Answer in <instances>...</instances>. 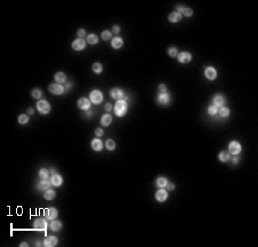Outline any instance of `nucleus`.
I'll return each instance as SVG.
<instances>
[{
	"label": "nucleus",
	"mask_w": 258,
	"mask_h": 247,
	"mask_svg": "<svg viewBox=\"0 0 258 247\" xmlns=\"http://www.w3.org/2000/svg\"><path fill=\"white\" fill-rule=\"evenodd\" d=\"M128 108H129L128 101H126L125 99H121V100H117L116 105H115V107H114V111H115V114H116L118 117H123L126 114Z\"/></svg>",
	"instance_id": "1"
},
{
	"label": "nucleus",
	"mask_w": 258,
	"mask_h": 247,
	"mask_svg": "<svg viewBox=\"0 0 258 247\" xmlns=\"http://www.w3.org/2000/svg\"><path fill=\"white\" fill-rule=\"evenodd\" d=\"M36 106H37L38 111L40 114H43V115H47L51 111V105L46 100H39Z\"/></svg>",
	"instance_id": "2"
},
{
	"label": "nucleus",
	"mask_w": 258,
	"mask_h": 247,
	"mask_svg": "<svg viewBox=\"0 0 258 247\" xmlns=\"http://www.w3.org/2000/svg\"><path fill=\"white\" fill-rule=\"evenodd\" d=\"M103 100V94L101 91L99 90H93V91L90 93V101L93 102L94 105H99L101 104Z\"/></svg>",
	"instance_id": "3"
},
{
	"label": "nucleus",
	"mask_w": 258,
	"mask_h": 247,
	"mask_svg": "<svg viewBox=\"0 0 258 247\" xmlns=\"http://www.w3.org/2000/svg\"><path fill=\"white\" fill-rule=\"evenodd\" d=\"M228 151L231 152V154H233V155H239L240 153H241V151H242V146H241V144L239 142L233 140L228 145Z\"/></svg>",
	"instance_id": "4"
},
{
	"label": "nucleus",
	"mask_w": 258,
	"mask_h": 247,
	"mask_svg": "<svg viewBox=\"0 0 258 247\" xmlns=\"http://www.w3.org/2000/svg\"><path fill=\"white\" fill-rule=\"evenodd\" d=\"M157 101H158V104L162 105V106H166L171 102V97H170V94H169L168 92H165V93H160L158 96H157Z\"/></svg>",
	"instance_id": "5"
},
{
	"label": "nucleus",
	"mask_w": 258,
	"mask_h": 247,
	"mask_svg": "<svg viewBox=\"0 0 258 247\" xmlns=\"http://www.w3.org/2000/svg\"><path fill=\"white\" fill-rule=\"evenodd\" d=\"M48 90L53 94H62L64 92V86H62V85L58 84V83H53V84L50 85Z\"/></svg>",
	"instance_id": "6"
},
{
	"label": "nucleus",
	"mask_w": 258,
	"mask_h": 247,
	"mask_svg": "<svg viewBox=\"0 0 258 247\" xmlns=\"http://www.w3.org/2000/svg\"><path fill=\"white\" fill-rule=\"evenodd\" d=\"M71 46H72V48L75 51H83L85 47H86V41H85L84 39L78 38L75 41H72V45Z\"/></svg>",
	"instance_id": "7"
},
{
	"label": "nucleus",
	"mask_w": 258,
	"mask_h": 247,
	"mask_svg": "<svg viewBox=\"0 0 258 247\" xmlns=\"http://www.w3.org/2000/svg\"><path fill=\"white\" fill-rule=\"evenodd\" d=\"M177 58L180 63H188L192 60V54L189 52H181L177 55Z\"/></svg>",
	"instance_id": "8"
},
{
	"label": "nucleus",
	"mask_w": 258,
	"mask_h": 247,
	"mask_svg": "<svg viewBox=\"0 0 258 247\" xmlns=\"http://www.w3.org/2000/svg\"><path fill=\"white\" fill-rule=\"evenodd\" d=\"M168 191L164 189H160L157 192H156V194H155V198H156V200L158 202H164L166 199H168Z\"/></svg>",
	"instance_id": "9"
},
{
	"label": "nucleus",
	"mask_w": 258,
	"mask_h": 247,
	"mask_svg": "<svg viewBox=\"0 0 258 247\" xmlns=\"http://www.w3.org/2000/svg\"><path fill=\"white\" fill-rule=\"evenodd\" d=\"M110 96H111L112 99H115V100H121V99H123V98H125L124 91L121 90V89H118V87L112 89V90L110 91Z\"/></svg>",
	"instance_id": "10"
},
{
	"label": "nucleus",
	"mask_w": 258,
	"mask_h": 247,
	"mask_svg": "<svg viewBox=\"0 0 258 247\" xmlns=\"http://www.w3.org/2000/svg\"><path fill=\"white\" fill-rule=\"evenodd\" d=\"M77 105L82 111H88L91 108V101L88 99H86V98H80V99L78 100Z\"/></svg>",
	"instance_id": "11"
},
{
	"label": "nucleus",
	"mask_w": 258,
	"mask_h": 247,
	"mask_svg": "<svg viewBox=\"0 0 258 247\" xmlns=\"http://www.w3.org/2000/svg\"><path fill=\"white\" fill-rule=\"evenodd\" d=\"M47 222H46L45 218H38L36 220L34 223H33V228L36 230H46L47 229Z\"/></svg>",
	"instance_id": "12"
},
{
	"label": "nucleus",
	"mask_w": 258,
	"mask_h": 247,
	"mask_svg": "<svg viewBox=\"0 0 258 247\" xmlns=\"http://www.w3.org/2000/svg\"><path fill=\"white\" fill-rule=\"evenodd\" d=\"M204 74H206V77L208 79H210V81H213V79H216V77H217V70L213 67H206Z\"/></svg>",
	"instance_id": "13"
},
{
	"label": "nucleus",
	"mask_w": 258,
	"mask_h": 247,
	"mask_svg": "<svg viewBox=\"0 0 258 247\" xmlns=\"http://www.w3.org/2000/svg\"><path fill=\"white\" fill-rule=\"evenodd\" d=\"M226 100H225V97L223 96V94H216L214 97H213V105L216 106V107H223L224 105H225Z\"/></svg>",
	"instance_id": "14"
},
{
	"label": "nucleus",
	"mask_w": 258,
	"mask_h": 247,
	"mask_svg": "<svg viewBox=\"0 0 258 247\" xmlns=\"http://www.w3.org/2000/svg\"><path fill=\"white\" fill-rule=\"evenodd\" d=\"M58 238L55 237V236H50V237H47L45 240H44V246L46 247H53V246H56L58 245Z\"/></svg>",
	"instance_id": "15"
},
{
	"label": "nucleus",
	"mask_w": 258,
	"mask_h": 247,
	"mask_svg": "<svg viewBox=\"0 0 258 247\" xmlns=\"http://www.w3.org/2000/svg\"><path fill=\"white\" fill-rule=\"evenodd\" d=\"M51 182H52V185H54V186H61V185H62V183H63L62 176L58 175V174H54V175H52Z\"/></svg>",
	"instance_id": "16"
},
{
	"label": "nucleus",
	"mask_w": 258,
	"mask_h": 247,
	"mask_svg": "<svg viewBox=\"0 0 258 247\" xmlns=\"http://www.w3.org/2000/svg\"><path fill=\"white\" fill-rule=\"evenodd\" d=\"M91 146H92V148L94 151H102L103 148V144H102V140H100L99 138H95V139H93L92 140V143H91Z\"/></svg>",
	"instance_id": "17"
},
{
	"label": "nucleus",
	"mask_w": 258,
	"mask_h": 247,
	"mask_svg": "<svg viewBox=\"0 0 258 247\" xmlns=\"http://www.w3.org/2000/svg\"><path fill=\"white\" fill-rule=\"evenodd\" d=\"M51 185H52L51 179H41L38 184V188L41 191H47L48 189H51Z\"/></svg>",
	"instance_id": "18"
},
{
	"label": "nucleus",
	"mask_w": 258,
	"mask_h": 247,
	"mask_svg": "<svg viewBox=\"0 0 258 247\" xmlns=\"http://www.w3.org/2000/svg\"><path fill=\"white\" fill-rule=\"evenodd\" d=\"M58 214V212L55 208H48L47 210H46V218L53 221V220H55V218H56Z\"/></svg>",
	"instance_id": "19"
},
{
	"label": "nucleus",
	"mask_w": 258,
	"mask_h": 247,
	"mask_svg": "<svg viewBox=\"0 0 258 247\" xmlns=\"http://www.w3.org/2000/svg\"><path fill=\"white\" fill-rule=\"evenodd\" d=\"M181 17H182V15L179 12H173V13H171L169 15V21L172 22V23H177V22L180 21Z\"/></svg>",
	"instance_id": "20"
},
{
	"label": "nucleus",
	"mask_w": 258,
	"mask_h": 247,
	"mask_svg": "<svg viewBox=\"0 0 258 247\" xmlns=\"http://www.w3.org/2000/svg\"><path fill=\"white\" fill-rule=\"evenodd\" d=\"M124 44V41H123V39L121 37H115V38H112L111 40V46L115 48V50H118V48H121Z\"/></svg>",
	"instance_id": "21"
},
{
	"label": "nucleus",
	"mask_w": 258,
	"mask_h": 247,
	"mask_svg": "<svg viewBox=\"0 0 258 247\" xmlns=\"http://www.w3.org/2000/svg\"><path fill=\"white\" fill-rule=\"evenodd\" d=\"M61 228H62V223L60 221H56V220H53V221L51 222V224H50V229H51L52 231H60L61 230Z\"/></svg>",
	"instance_id": "22"
},
{
	"label": "nucleus",
	"mask_w": 258,
	"mask_h": 247,
	"mask_svg": "<svg viewBox=\"0 0 258 247\" xmlns=\"http://www.w3.org/2000/svg\"><path fill=\"white\" fill-rule=\"evenodd\" d=\"M54 78H55L56 83H58V84H61V83H65V82H67V76H65L64 72H56V74H55V76H54Z\"/></svg>",
	"instance_id": "23"
},
{
	"label": "nucleus",
	"mask_w": 258,
	"mask_h": 247,
	"mask_svg": "<svg viewBox=\"0 0 258 247\" xmlns=\"http://www.w3.org/2000/svg\"><path fill=\"white\" fill-rule=\"evenodd\" d=\"M219 160L221 162H227V161H230L231 160V153L230 152H226V151H221L219 153Z\"/></svg>",
	"instance_id": "24"
},
{
	"label": "nucleus",
	"mask_w": 258,
	"mask_h": 247,
	"mask_svg": "<svg viewBox=\"0 0 258 247\" xmlns=\"http://www.w3.org/2000/svg\"><path fill=\"white\" fill-rule=\"evenodd\" d=\"M169 181L165 178V177H158L157 179H156V185L160 188V189H164V188H166V185H168Z\"/></svg>",
	"instance_id": "25"
},
{
	"label": "nucleus",
	"mask_w": 258,
	"mask_h": 247,
	"mask_svg": "<svg viewBox=\"0 0 258 247\" xmlns=\"http://www.w3.org/2000/svg\"><path fill=\"white\" fill-rule=\"evenodd\" d=\"M86 41L91 44V45H97L98 43H99V37H98L95 33H91L87 36V38H86Z\"/></svg>",
	"instance_id": "26"
},
{
	"label": "nucleus",
	"mask_w": 258,
	"mask_h": 247,
	"mask_svg": "<svg viewBox=\"0 0 258 247\" xmlns=\"http://www.w3.org/2000/svg\"><path fill=\"white\" fill-rule=\"evenodd\" d=\"M111 122H112V117L109 114L103 115L102 118H101V124H102L103 127H108L109 124H111Z\"/></svg>",
	"instance_id": "27"
},
{
	"label": "nucleus",
	"mask_w": 258,
	"mask_h": 247,
	"mask_svg": "<svg viewBox=\"0 0 258 247\" xmlns=\"http://www.w3.org/2000/svg\"><path fill=\"white\" fill-rule=\"evenodd\" d=\"M55 191L54 190H47L45 191V193H44V198H45L46 200H53L54 198H55Z\"/></svg>",
	"instance_id": "28"
},
{
	"label": "nucleus",
	"mask_w": 258,
	"mask_h": 247,
	"mask_svg": "<svg viewBox=\"0 0 258 247\" xmlns=\"http://www.w3.org/2000/svg\"><path fill=\"white\" fill-rule=\"evenodd\" d=\"M39 177H40L41 179H48V177H50V170L46 169V168L40 169V171H39Z\"/></svg>",
	"instance_id": "29"
},
{
	"label": "nucleus",
	"mask_w": 258,
	"mask_h": 247,
	"mask_svg": "<svg viewBox=\"0 0 258 247\" xmlns=\"http://www.w3.org/2000/svg\"><path fill=\"white\" fill-rule=\"evenodd\" d=\"M218 113H219V115L221 117H228V115H230V109H228V107L223 106V107H220V109L218 111Z\"/></svg>",
	"instance_id": "30"
},
{
	"label": "nucleus",
	"mask_w": 258,
	"mask_h": 247,
	"mask_svg": "<svg viewBox=\"0 0 258 247\" xmlns=\"http://www.w3.org/2000/svg\"><path fill=\"white\" fill-rule=\"evenodd\" d=\"M92 69H93V72H95V74H101L103 70V67L101 63L97 62V63H94V65L92 66Z\"/></svg>",
	"instance_id": "31"
},
{
	"label": "nucleus",
	"mask_w": 258,
	"mask_h": 247,
	"mask_svg": "<svg viewBox=\"0 0 258 247\" xmlns=\"http://www.w3.org/2000/svg\"><path fill=\"white\" fill-rule=\"evenodd\" d=\"M106 147H107V150L108 151H114L115 150V147H116V144H115V142H114L112 139H108V140L106 142Z\"/></svg>",
	"instance_id": "32"
},
{
	"label": "nucleus",
	"mask_w": 258,
	"mask_h": 247,
	"mask_svg": "<svg viewBox=\"0 0 258 247\" xmlns=\"http://www.w3.org/2000/svg\"><path fill=\"white\" fill-rule=\"evenodd\" d=\"M17 121H19L20 124H26L28 122H29V116L26 115V114H22V115H20L19 116Z\"/></svg>",
	"instance_id": "33"
},
{
	"label": "nucleus",
	"mask_w": 258,
	"mask_h": 247,
	"mask_svg": "<svg viewBox=\"0 0 258 247\" xmlns=\"http://www.w3.org/2000/svg\"><path fill=\"white\" fill-rule=\"evenodd\" d=\"M208 113H209V115H211V116H214L217 113H218V107H216L214 105H211L209 108H208Z\"/></svg>",
	"instance_id": "34"
},
{
	"label": "nucleus",
	"mask_w": 258,
	"mask_h": 247,
	"mask_svg": "<svg viewBox=\"0 0 258 247\" xmlns=\"http://www.w3.org/2000/svg\"><path fill=\"white\" fill-rule=\"evenodd\" d=\"M31 96L34 99H40V98L43 97V92H41V90H39V89H34V90H32Z\"/></svg>",
	"instance_id": "35"
},
{
	"label": "nucleus",
	"mask_w": 258,
	"mask_h": 247,
	"mask_svg": "<svg viewBox=\"0 0 258 247\" xmlns=\"http://www.w3.org/2000/svg\"><path fill=\"white\" fill-rule=\"evenodd\" d=\"M111 35H112L111 31H109V30H104V31L101 33V37H102L103 40H110V39H111Z\"/></svg>",
	"instance_id": "36"
},
{
	"label": "nucleus",
	"mask_w": 258,
	"mask_h": 247,
	"mask_svg": "<svg viewBox=\"0 0 258 247\" xmlns=\"http://www.w3.org/2000/svg\"><path fill=\"white\" fill-rule=\"evenodd\" d=\"M169 55L170 56H172V58H176L177 55H178V50H177V47H174V46H172V47H170L169 48Z\"/></svg>",
	"instance_id": "37"
},
{
	"label": "nucleus",
	"mask_w": 258,
	"mask_h": 247,
	"mask_svg": "<svg viewBox=\"0 0 258 247\" xmlns=\"http://www.w3.org/2000/svg\"><path fill=\"white\" fill-rule=\"evenodd\" d=\"M182 14L185 15V16H187V17H190L192 15H193V9L192 8H185V11L182 12ZM181 14V15H182Z\"/></svg>",
	"instance_id": "38"
},
{
	"label": "nucleus",
	"mask_w": 258,
	"mask_h": 247,
	"mask_svg": "<svg viewBox=\"0 0 258 247\" xmlns=\"http://www.w3.org/2000/svg\"><path fill=\"white\" fill-rule=\"evenodd\" d=\"M77 35L80 39H84V37L86 36V31H85V29H79V30L77 31Z\"/></svg>",
	"instance_id": "39"
},
{
	"label": "nucleus",
	"mask_w": 258,
	"mask_h": 247,
	"mask_svg": "<svg viewBox=\"0 0 258 247\" xmlns=\"http://www.w3.org/2000/svg\"><path fill=\"white\" fill-rule=\"evenodd\" d=\"M158 90H160L161 93H165V92H168V87H166V85L161 84L160 86H158Z\"/></svg>",
	"instance_id": "40"
},
{
	"label": "nucleus",
	"mask_w": 258,
	"mask_h": 247,
	"mask_svg": "<svg viewBox=\"0 0 258 247\" xmlns=\"http://www.w3.org/2000/svg\"><path fill=\"white\" fill-rule=\"evenodd\" d=\"M103 133H104V132H103V130L101 128H98L97 130H95V135H97L98 137H102Z\"/></svg>",
	"instance_id": "41"
},
{
	"label": "nucleus",
	"mask_w": 258,
	"mask_h": 247,
	"mask_svg": "<svg viewBox=\"0 0 258 247\" xmlns=\"http://www.w3.org/2000/svg\"><path fill=\"white\" fill-rule=\"evenodd\" d=\"M112 33H118V32H121V28L118 26H112V31H111Z\"/></svg>",
	"instance_id": "42"
},
{
	"label": "nucleus",
	"mask_w": 258,
	"mask_h": 247,
	"mask_svg": "<svg viewBox=\"0 0 258 247\" xmlns=\"http://www.w3.org/2000/svg\"><path fill=\"white\" fill-rule=\"evenodd\" d=\"M174 188H176V186H174L173 183H168V185H166V189H168L169 191H173Z\"/></svg>",
	"instance_id": "43"
},
{
	"label": "nucleus",
	"mask_w": 258,
	"mask_h": 247,
	"mask_svg": "<svg viewBox=\"0 0 258 247\" xmlns=\"http://www.w3.org/2000/svg\"><path fill=\"white\" fill-rule=\"evenodd\" d=\"M185 8H186V7H184V6H180V5H178V6H177V12H179V13H180V14H182V12L185 11Z\"/></svg>",
	"instance_id": "44"
},
{
	"label": "nucleus",
	"mask_w": 258,
	"mask_h": 247,
	"mask_svg": "<svg viewBox=\"0 0 258 247\" xmlns=\"http://www.w3.org/2000/svg\"><path fill=\"white\" fill-rule=\"evenodd\" d=\"M104 108H106V111H110L111 109H112V105L108 102V104H106V107H104Z\"/></svg>",
	"instance_id": "45"
},
{
	"label": "nucleus",
	"mask_w": 258,
	"mask_h": 247,
	"mask_svg": "<svg viewBox=\"0 0 258 247\" xmlns=\"http://www.w3.org/2000/svg\"><path fill=\"white\" fill-rule=\"evenodd\" d=\"M233 163H235V164H236V163H239V161H240V159H239V156L238 155H235L234 156V157H233Z\"/></svg>",
	"instance_id": "46"
},
{
	"label": "nucleus",
	"mask_w": 258,
	"mask_h": 247,
	"mask_svg": "<svg viewBox=\"0 0 258 247\" xmlns=\"http://www.w3.org/2000/svg\"><path fill=\"white\" fill-rule=\"evenodd\" d=\"M33 108H29V109H28V114H30V115H32L33 114Z\"/></svg>",
	"instance_id": "47"
},
{
	"label": "nucleus",
	"mask_w": 258,
	"mask_h": 247,
	"mask_svg": "<svg viewBox=\"0 0 258 247\" xmlns=\"http://www.w3.org/2000/svg\"><path fill=\"white\" fill-rule=\"evenodd\" d=\"M70 87H71V83H68L67 86H65V90H70Z\"/></svg>",
	"instance_id": "48"
},
{
	"label": "nucleus",
	"mask_w": 258,
	"mask_h": 247,
	"mask_svg": "<svg viewBox=\"0 0 258 247\" xmlns=\"http://www.w3.org/2000/svg\"><path fill=\"white\" fill-rule=\"evenodd\" d=\"M92 114H93V113H92V111H90V109H88V111H87V117H91V116H92Z\"/></svg>",
	"instance_id": "49"
},
{
	"label": "nucleus",
	"mask_w": 258,
	"mask_h": 247,
	"mask_svg": "<svg viewBox=\"0 0 258 247\" xmlns=\"http://www.w3.org/2000/svg\"><path fill=\"white\" fill-rule=\"evenodd\" d=\"M50 172H51L52 175H54V174H56V171H55V169H51V170H50Z\"/></svg>",
	"instance_id": "50"
},
{
	"label": "nucleus",
	"mask_w": 258,
	"mask_h": 247,
	"mask_svg": "<svg viewBox=\"0 0 258 247\" xmlns=\"http://www.w3.org/2000/svg\"><path fill=\"white\" fill-rule=\"evenodd\" d=\"M21 246H28V244H26V242H22V244H21Z\"/></svg>",
	"instance_id": "51"
}]
</instances>
